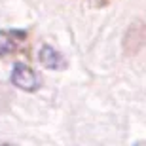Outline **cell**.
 <instances>
[{
  "label": "cell",
  "mask_w": 146,
  "mask_h": 146,
  "mask_svg": "<svg viewBox=\"0 0 146 146\" xmlns=\"http://www.w3.org/2000/svg\"><path fill=\"white\" fill-rule=\"evenodd\" d=\"M11 84L17 89H23V91H29V93L36 91L40 87V80H38L36 72L25 63H15L13 65V68H11Z\"/></svg>",
  "instance_id": "obj_1"
},
{
  "label": "cell",
  "mask_w": 146,
  "mask_h": 146,
  "mask_svg": "<svg viewBox=\"0 0 146 146\" xmlns=\"http://www.w3.org/2000/svg\"><path fill=\"white\" fill-rule=\"evenodd\" d=\"M27 42V33L25 31H0V57L17 53Z\"/></svg>",
  "instance_id": "obj_2"
},
{
  "label": "cell",
  "mask_w": 146,
  "mask_h": 146,
  "mask_svg": "<svg viewBox=\"0 0 146 146\" xmlns=\"http://www.w3.org/2000/svg\"><path fill=\"white\" fill-rule=\"evenodd\" d=\"M38 63L48 70H65L66 59L51 46H42L38 51Z\"/></svg>",
  "instance_id": "obj_3"
},
{
  "label": "cell",
  "mask_w": 146,
  "mask_h": 146,
  "mask_svg": "<svg viewBox=\"0 0 146 146\" xmlns=\"http://www.w3.org/2000/svg\"><path fill=\"white\" fill-rule=\"evenodd\" d=\"M91 6H95V8H103V6L108 4V0H87Z\"/></svg>",
  "instance_id": "obj_4"
},
{
  "label": "cell",
  "mask_w": 146,
  "mask_h": 146,
  "mask_svg": "<svg viewBox=\"0 0 146 146\" xmlns=\"http://www.w3.org/2000/svg\"><path fill=\"white\" fill-rule=\"evenodd\" d=\"M0 146H11V144H6V142H0Z\"/></svg>",
  "instance_id": "obj_5"
},
{
  "label": "cell",
  "mask_w": 146,
  "mask_h": 146,
  "mask_svg": "<svg viewBox=\"0 0 146 146\" xmlns=\"http://www.w3.org/2000/svg\"><path fill=\"white\" fill-rule=\"evenodd\" d=\"M135 146H144V142H139V144H135Z\"/></svg>",
  "instance_id": "obj_6"
}]
</instances>
